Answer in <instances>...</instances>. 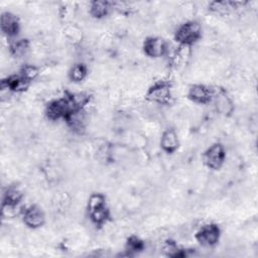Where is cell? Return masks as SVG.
<instances>
[{"label":"cell","mask_w":258,"mask_h":258,"mask_svg":"<svg viewBox=\"0 0 258 258\" xmlns=\"http://www.w3.org/2000/svg\"><path fill=\"white\" fill-rule=\"evenodd\" d=\"M76 109L79 108L76 106L72 95H69L50 101L45 108V115L49 120L55 121L61 118L66 119L68 115Z\"/></svg>","instance_id":"cell-1"},{"label":"cell","mask_w":258,"mask_h":258,"mask_svg":"<svg viewBox=\"0 0 258 258\" xmlns=\"http://www.w3.org/2000/svg\"><path fill=\"white\" fill-rule=\"evenodd\" d=\"M202 37V26L196 20H188L175 31L174 39L181 46H190Z\"/></svg>","instance_id":"cell-2"},{"label":"cell","mask_w":258,"mask_h":258,"mask_svg":"<svg viewBox=\"0 0 258 258\" xmlns=\"http://www.w3.org/2000/svg\"><path fill=\"white\" fill-rule=\"evenodd\" d=\"M226 151L221 143H214L204 153L203 160L205 165L210 168L217 170L222 167L225 162Z\"/></svg>","instance_id":"cell-3"},{"label":"cell","mask_w":258,"mask_h":258,"mask_svg":"<svg viewBox=\"0 0 258 258\" xmlns=\"http://www.w3.org/2000/svg\"><path fill=\"white\" fill-rule=\"evenodd\" d=\"M221 236V230L218 225L210 223L202 226L198 232L196 233L197 241L205 247H213L215 246Z\"/></svg>","instance_id":"cell-4"},{"label":"cell","mask_w":258,"mask_h":258,"mask_svg":"<svg viewBox=\"0 0 258 258\" xmlns=\"http://www.w3.org/2000/svg\"><path fill=\"white\" fill-rule=\"evenodd\" d=\"M146 98L153 103L166 104L172 98L171 87L168 83L158 82L153 84L146 93Z\"/></svg>","instance_id":"cell-5"},{"label":"cell","mask_w":258,"mask_h":258,"mask_svg":"<svg viewBox=\"0 0 258 258\" xmlns=\"http://www.w3.org/2000/svg\"><path fill=\"white\" fill-rule=\"evenodd\" d=\"M22 220L28 228L37 229L45 223V215L39 206L31 205L24 209L22 213Z\"/></svg>","instance_id":"cell-6"},{"label":"cell","mask_w":258,"mask_h":258,"mask_svg":"<svg viewBox=\"0 0 258 258\" xmlns=\"http://www.w3.org/2000/svg\"><path fill=\"white\" fill-rule=\"evenodd\" d=\"M167 49V44L161 37L149 36L143 42V51L149 57H161Z\"/></svg>","instance_id":"cell-7"},{"label":"cell","mask_w":258,"mask_h":258,"mask_svg":"<svg viewBox=\"0 0 258 258\" xmlns=\"http://www.w3.org/2000/svg\"><path fill=\"white\" fill-rule=\"evenodd\" d=\"M214 95L215 94L213 93L212 89L201 84L190 86L187 91V98L197 104H207L211 102Z\"/></svg>","instance_id":"cell-8"},{"label":"cell","mask_w":258,"mask_h":258,"mask_svg":"<svg viewBox=\"0 0 258 258\" xmlns=\"http://www.w3.org/2000/svg\"><path fill=\"white\" fill-rule=\"evenodd\" d=\"M0 26L2 32L8 37H14L20 29V22L18 17L9 11L2 12Z\"/></svg>","instance_id":"cell-9"},{"label":"cell","mask_w":258,"mask_h":258,"mask_svg":"<svg viewBox=\"0 0 258 258\" xmlns=\"http://www.w3.org/2000/svg\"><path fill=\"white\" fill-rule=\"evenodd\" d=\"M30 82L25 80L20 74L19 75H12L9 76L7 79L2 81L1 89L7 90L9 92L13 93H21L27 90L29 87Z\"/></svg>","instance_id":"cell-10"},{"label":"cell","mask_w":258,"mask_h":258,"mask_svg":"<svg viewBox=\"0 0 258 258\" xmlns=\"http://www.w3.org/2000/svg\"><path fill=\"white\" fill-rule=\"evenodd\" d=\"M179 145L178 136L173 129L165 130L160 139V146L166 153H173L177 150Z\"/></svg>","instance_id":"cell-11"},{"label":"cell","mask_w":258,"mask_h":258,"mask_svg":"<svg viewBox=\"0 0 258 258\" xmlns=\"http://www.w3.org/2000/svg\"><path fill=\"white\" fill-rule=\"evenodd\" d=\"M214 97H215L216 109L221 115L228 116L233 112L234 104H233L232 100L230 99V97L226 93L220 92L219 94L214 95Z\"/></svg>","instance_id":"cell-12"},{"label":"cell","mask_w":258,"mask_h":258,"mask_svg":"<svg viewBox=\"0 0 258 258\" xmlns=\"http://www.w3.org/2000/svg\"><path fill=\"white\" fill-rule=\"evenodd\" d=\"M23 198L22 191L15 186H10L6 189L2 199V206L17 208Z\"/></svg>","instance_id":"cell-13"},{"label":"cell","mask_w":258,"mask_h":258,"mask_svg":"<svg viewBox=\"0 0 258 258\" xmlns=\"http://www.w3.org/2000/svg\"><path fill=\"white\" fill-rule=\"evenodd\" d=\"M111 9V3L107 1H93L89 5L90 14L97 19L104 18Z\"/></svg>","instance_id":"cell-14"},{"label":"cell","mask_w":258,"mask_h":258,"mask_svg":"<svg viewBox=\"0 0 258 258\" xmlns=\"http://www.w3.org/2000/svg\"><path fill=\"white\" fill-rule=\"evenodd\" d=\"M29 49V42L27 39H13L9 44L11 54L16 57L23 56Z\"/></svg>","instance_id":"cell-15"},{"label":"cell","mask_w":258,"mask_h":258,"mask_svg":"<svg viewBox=\"0 0 258 258\" xmlns=\"http://www.w3.org/2000/svg\"><path fill=\"white\" fill-rule=\"evenodd\" d=\"M88 70L87 67L84 63H76L74 64L70 72H69V78L72 82L80 83L87 77Z\"/></svg>","instance_id":"cell-16"},{"label":"cell","mask_w":258,"mask_h":258,"mask_svg":"<svg viewBox=\"0 0 258 258\" xmlns=\"http://www.w3.org/2000/svg\"><path fill=\"white\" fill-rule=\"evenodd\" d=\"M89 214L92 222L98 226H103L104 224H106V222L109 220V217H110V212L107 207H103Z\"/></svg>","instance_id":"cell-17"},{"label":"cell","mask_w":258,"mask_h":258,"mask_svg":"<svg viewBox=\"0 0 258 258\" xmlns=\"http://www.w3.org/2000/svg\"><path fill=\"white\" fill-rule=\"evenodd\" d=\"M103 207H106V198L102 194H92L88 200V211L92 213L96 210H99Z\"/></svg>","instance_id":"cell-18"},{"label":"cell","mask_w":258,"mask_h":258,"mask_svg":"<svg viewBox=\"0 0 258 258\" xmlns=\"http://www.w3.org/2000/svg\"><path fill=\"white\" fill-rule=\"evenodd\" d=\"M20 75L28 82H32L38 77L39 70L37 67L33 64H26V66H23L22 69L20 70Z\"/></svg>","instance_id":"cell-19"},{"label":"cell","mask_w":258,"mask_h":258,"mask_svg":"<svg viewBox=\"0 0 258 258\" xmlns=\"http://www.w3.org/2000/svg\"><path fill=\"white\" fill-rule=\"evenodd\" d=\"M144 247V244H143V241H141L138 237H135V236H132L130 237L128 240H127V244H126V249L129 251V252H138V251H141Z\"/></svg>","instance_id":"cell-20"}]
</instances>
